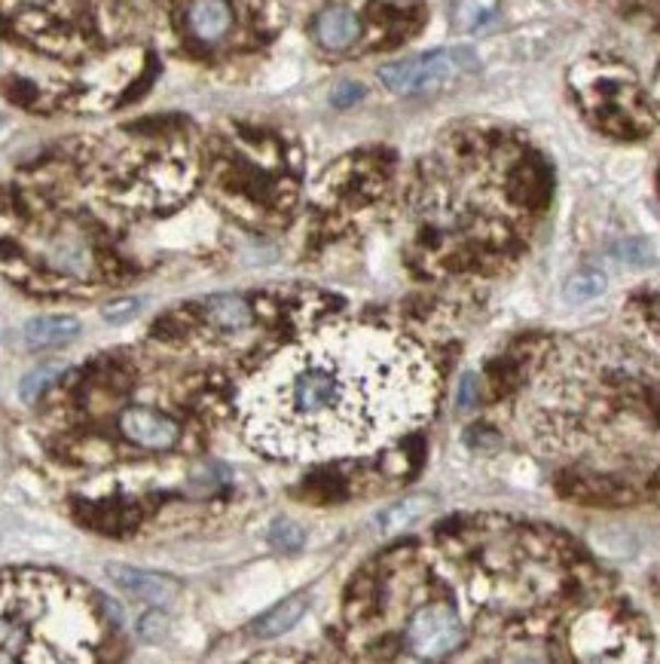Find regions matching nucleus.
Here are the masks:
<instances>
[{
    "mask_svg": "<svg viewBox=\"0 0 660 664\" xmlns=\"http://www.w3.org/2000/svg\"><path fill=\"white\" fill-rule=\"evenodd\" d=\"M438 374L416 340L377 325H327L276 353L242 389V426L276 459L380 450L422 426Z\"/></svg>",
    "mask_w": 660,
    "mask_h": 664,
    "instance_id": "nucleus-1",
    "label": "nucleus"
},
{
    "mask_svg": "<svg viewBox=\"0 0 660 664\" xmlns=\"http://www.w3.org/2000/svg\"><path fill=\"white\" fill-rule=\"evenodd\" d=\"M575 89L587 104V114L593 123L617 138H642L651 129L646 104L639 89L630 80H615V77H590V80H575Z\"/></svg>",
    "mask_w": 660,
    "mask_h": 664,
    "instance_id": "nucleus-2",
    "label": "nucleus"
},
{
    "mask_svg": "<svg viewBox=\"0 0 660 664\" xmlns=\"http://www.w3.org/2000/svg\"><path fill=\"white\" fill-rule=\"evenodd\" d=\"M477 68H480V61L474 56V49H435L416 59L385 65L380 68V80L395 95H428L455 80V75L477 71Z\"/></svg>",
    "mask_w": 660,
    "mask_h": 664,
    "instance_id": "nucleus-3",
    "label": "nucleus"
},
{
    "mask_svg": "<svg viewBox=\"0 0 660 664\" xmlns=\"http://www.w3.org/2000/svg\"><path fill=\"white\" fill-rule=\"evenodd\" d=\"M404 637L413 655L443 659L465 643V621L450 604H426L413 613Z\"/></svg>",
    "mask_w": 660,
    "mask_h": 664,
    "instance_id": "nucleus-4",
    "label": "nucleus"
},
{
    "mask_svg": "<svg viewBox=\"0 0 660 664\" xmlns=\"http://www.w3.org/2000/svg\"><path fill=\"white\" fill-rule=\"evenodd\" d=\"M117 423L119 435L126 442H132L135 447H144V450H172L181 442V426L172 416L153 411V408L132 404L119 414Z\"/></svg>",
    "mask_w": 660,
    "mask_h": 664,
    "instance_id": "nucleus-5",
    "label": "nucleus"
},
{
    "mask_svg": "<svg viewBox=\"0 0 660 664\" xmlns=\"http://www.w3.org/2000/svg\"><path fill=\"white\" fill-rule=\"evenodd\" d=\"M107 576L123 594H129L135 600H144L150 606L169 604V600H175L177 591H181L175 579L150 573V570H138V566H129V563H107Z\"/></svg>",
    "mask_w": 660,
    "mask_h": 664,
    "instance_id": "nucleus-6",
    "label": "nucleus"
},
{
    "mask_svg": "<svg viewBox=\"0 0 660 664\" xmlns=\"http://www.w3.org/2000/svg\"><path fill=\"white\" fill-rule=\"evenodd\" d=\"M235 28V10L230 0H190L187 31L196 44L218 46Z\"/></svg>",
    "mask_w": 660,
    "mask_h": 664,
    "instance_id": "nucleus-7",
    "label": "nucleus"
},
{
    "mask_svg": "<svg viewBox=\"0 0 660 664\" xmlns=\"http://www.w3.org/2000/svg\"><path fill=\"white\" fill-rule=\"evenodd\" d=\"M315 41L324 46V49H331V53H346L349 46L358 44V37H361V19L355 10L349 7H343V3H334V7H327L322 13L315 15Z\"/></svg>",
    "mask_w": 660,
    "mask_h": 664,
    "instance_id": "nucleus-8",
    "label": "nucleus"
},
{
    "mask_svg": "<svg viewBox=\"0 0 660 664\" xmlns=\"http://www.w3.org/2000/svg\"><path fill=\"white\" fill-rule=\"evenodd\" d=\"M80 337V322L73 316H37L25 325V346L34 353L59 350Z\"/></svg>",
    "mask_w": 660,
    "mask_h": 664,
    "instance_id": "nucleus-9",
    "label": "nucleus"
},
{
    "mask_svg": "<svg viewBox=\"0 0 660 664\" xmlns=\"http://www.w3.org/2000/svg\"><path fill=\"white\" fill-rule=\"evenodd\" d=\"M306 594H293L288 600H281L276 604L269 613H264L260 619L254 621V628H251V634L260 637V640H273V637H281L291 631L297 621L303 619V613H306Z\"/></svg>",
    "mask_w": 660,
    "mask_h": 664,
    "instance_id": "nucleus-10",
    "label": "nucleus"
},
{
    "mask_svg": "<svg viewBox=\"0 0 660 664\" xmlns=\"http://www.w3.org/2000/svg\"><path fill=\"white\" fill-rule=\"evenodd\" d=\"M208 322L220 331H245L254 322L248 300L239 295H218L206 304Z\"/></svg>",
    "mask_w": 660,
    "mask_h": 664,
    "instance_id": "nucleus-11",
    "label": "nucleus"
},
{
    "mask_svg": "<svg viewBox=\"0 0 660 664\" xmlns=\"http://www.w3.org/2000/svg\"><path fill=\"white\" fill-rule=\"evenodd\" d=\"M431 496H410V500H401L395 502L392 508H385L380 515V530L385 533H397V530H407L410 524H416L419 517H426L431 512Z\"/></svg>",
    "mask_w": 660,
    "mask_h": 664,
    "instance_id": "nucleus-12",
    "label": "nucleus"
},
{
    "mask_svg": "<svg viewBox=\"0 0 660 664\" xmlns=\"http://www.w3.org/2000/svg\"><path fill=\"white\" fill-rule=\"evenodd\" d=\"M65 370H68V365H65V362H44L40 368L31 370L28 377L22 380V386H19V396H22V401L34 404V401L40 399V396H44L49 386L59 380Z\"/></svg>",
    "mask_w": 660,
    "mask_h": 664,
    "instance_id": "nucleus-13",
    "label": "nucleus"
},
{
    "mask_svg": "<svg viewBox=\"0 0 660 664\" xmlns=\"http://www.w3.org/2000/svg\"><path fill=\"white\" fill-rule=\"evenodd\" d=\"M496 13V0H453V25L459 31H477Z\"/></svg>",
    "mask_w": 660,
    "mask_h": 664,
    "instance_id": "nucleus-14",
    "label": "nucleus"
},
{
    "mask_svg": "<svg viewBox=\"0 0 660 664\" xmlns=\"http://www.w3.org/2000/svg\"><path fill=\"white\" fill-rule=\"evenodd\" d=\"M609 288V279L600 270H581L575 273L572 279L566 282V300L572 304H587V300H597L600 295H605Z\"/></svg>",
    "mask_w": 660,
    "mask_h": 664,
    "instance_id": "nucleus-15",
    "label": "nucleus"
},
{
    "mask_svg": "<svg viewBox=\"0 0 660 664\" xmlns=\"http://www.w3.org/2000/svg\"><path fill=\"white\" fill-rule=\"evenodd\" d=\"M612 254H615V261L627 266L655 264V245L648 239H621V242L612 245Z\"/></svg>",
    "mask_w": 660,
    "mask_h": 664,
    "instance_id": "nucleus-16",
    "label": "nucleus"
},
{
    "mask_svg": "<svg viewBox=\"0 0 660 664\" xmlns=\"http://www.w3.org/2000/svg\"><path fill=\"white\" fill-rule=\"evenodd\" d=\"M303 530L293 524V520H288V517H279L273 527H269V546L279 548V551H297V548H303Z\"/></svg>",
    "mask_w": 660,
    "mask_h": 664,
    "instance_id": "nucleus-17",
    "label": "nucleus"
},
{
    "mask_svg": "<svg viewBox=\"0 0 660 664\" xmlns=\"http://www.w3.org/2000/svg\"><path fill=\"white\" fill-rule=\"evenodd\" d=\"M104 319L107 322H129L135 319L138 312H141V297H119V300H111L107 307H104Z\"/></svg>",
    "mask_w": 660,
    "mask_h": 664,
    "instance_id": "nucleus-18",
    "label": "nucleus"
},
{
    "mask_svg": "<svg viewBox=\"0 0 660 664\" xmlns=\"http://www.w3.org/2000/svg\"><path fill=\"white\" fill-rule=\"evenodd\" d=\"M165 631H169V619H165V613H160V609H150L138 621V634L150 640V643H160Z\"/></svg>",
    "mask_w": 660,
    "mask_h": 664,
    "instance_id": "nucleus-19",
    "label": "nucleus"
},
{
    "mask_svg": "<svg viewBox=\"0 0 660 664\" xmlns=\"http://www.w3.org/2000/svg\"><path fill=\"white\" fill-rule=\"evenodd\" d=\"M364 99V87L361 83H355V80H346V83H339L334 92H331V102L334 107H352Z\"/></svg>",
    "mask_w": 660,
    "mask_h": 664,
    "instance_id": "nucleus-20",
    "label": "nucleus"
},
{
    "mask_svg": "<svg viewBox=\"0 0 660 664\" xmlns=\"http://www.w3.org/2000/svg\"><path fill=\"white\" fill-rule=\"evenodd\" d=\"M477 404V377H465L459 389V408H474Z\"/></svg>",
    "mask_w": 660,
    "mask_h": 664,
    "instance_id": "nucleus-21",
    "label": "nucleus"
},
{
    "mask_svg": "<svg viewBox=\"0 0 660 664\" xmlns=\"http://www.w3.org/2000/svg\"><path fill=\"white\" fill-rule=\"evenodd\" d=\"M22 3H28V7H44L49 0H22Z\"/></svg>",
    "mask_w": 660,
    "mask_h": 664,
    "instance_id": "nucleus-22",
    "label": "nucleus"
},
{
    "mask_svg": "<svg viewBox=\"0 0 660 664\" xmlns=\"http://www.w3.org/2000/svg\"><path fill=\"white\" fill-rule=\"evenodd\" d=\"M0 126H3V117H0Z\"/></svg>",
    "mask_w": 660,
    "mask_h": 664,
    "instance_id": "nucleus-23",
    "label": "nucleus"
}]
</instances>
